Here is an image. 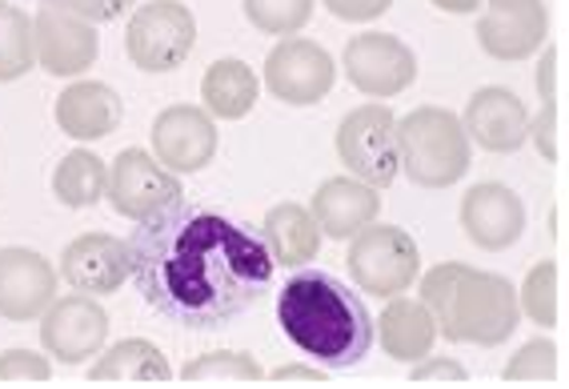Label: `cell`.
Returning a JSON list of instances; mask_svg holds the SVG:
<instances>
[{"label":"cell","instance_id":"27","mask_svg":"<svg viewBox=\"0 0 569 389\" xmlns=\"http://www.w3.org/2000/svg\"><path fill=\"white\" fill-rule=\"evenodd\" d=\"M518 309L541 329L558 326V261H553V257L538 261V266L526 273V281H521V289H518Z\"/></svg>","mask_w":569,"mask_h":389},{"label":"cell","instance_id":"9","mask_svg":"<svg viewBox=\"0 0 569 389\" xmlns=\"http://www.w3.org/2000/svg\"><path fill=\"white\" fill-rule=\"evenodd\" d=\"M333 81L337 61L306 37H281V44H273V52L264 57V89L293 109L326 101Z\"/></svg>","mask_w":569,"mask_h":389},{"label":"cell","instance_id":"12","mask_svg":"<svg viewBox=\"0 0 569 389\" xmlns=\"http://www.w3.org/2000/svg\"><path fill=\"white\" fill-rule=\"evenodd\" d=\"M546 0H486V17L478 24V44L493 61L518 64L529 61L546 44Z\"/></svg>","mask_w":569,"mask_h":389},{"label":"cell","instance_id":"18","mask_svg":"<svg viewBox=\"0 0 569 389\" xmlns=\"http://www.w3.org/2000/svg\"><path fill=\"white\" fill-rule=\"evenodd\" d=\"M466 133L473 144H481L486 153H518L529 141V109L513 89L501 84H486L469 97L466 104Z\"/></svg>","mask_w":569,"mask_h":389},{"label":"cell","instance_id":"3","mask_svg":"<svg viewBox=\"0 0 569 389\" xmlns=\"http://www.w3.org/2000/svg\"><path fill=\"white\" fill-rule=\"evenodd\" d=\"M421 301L438 321V333L458 346H501L521 326L518 289L501 273L466 261H446L421 277Z\"/></svg>","mask_w":569,"mask_h":389},{"label":"cell","instance_id":"13","mask_svg":"<svg viewBox=\"0 0 569 389\" xmlns=\"http://www.w3.org/2000/svg\"><path fill=\"white\" fill-rule=\"evenodd\" d=\"M32 52L49 77H81L84 69L97 64L101 32L72 12L41 4V12L32 17Z\"/></svg>","mask_w":569,"mask_h":389},{"label":"cell","instance_id":"28","mask_svg":"<svg viewBox=\"0 0 569 389\" xmlns=\"http://www.w3.org/2000/svg\"><path fill=\"white\" fill-rule=\"evenodd\" d=\"M317 0H241L244 21L269 37H293L309 24Z\"/></svg>","mask_w":569,"mask_h":389},{"label":"cell","instance_id":"10","mask_svg":"<svg viewBox=\"0 0 569 389\" xmlns=\"http://www.w3.org/2000/svg\"><path fill=\"white\" fill-rule=\"evenodd\" d=\"M346 77L361 97H401L417 81V57L406 41H397L389 32H357L346 44Z\"/></svg>","mask_w":569,"mask_h":389},{"label":"cell","instance_id":"7","mask_svg":"<svg viewBox=\"0 0 569 389\" xmlns=\"http://www.w3.org/2000/svg\"><path fill=\"white\" fill-rule=\"evenodd\" d=\"M337 157L349 169V177L373 184V189H389L397 181V173H401L393 109L381 101H369L341 117V124H337Z\"/></svg>","mask_w":569,"mask_h":389},{"label":"cell","instance_id":"24","mask_svg":"<svg viewBox=\"0 0 569 389\" xmlns=\"http://www.w3.org/2000/svg\"><path fill=\"white\" fill-rule=\"evenodd\" d=\"M173 366L144 338H124L101 349V358L89 366V381H169Z\"/></svg>","mask_w":569,"mask_h":389},{"label":"cell","instance_id":"35","mask_svg":"<svg viewBox=\"0 0 569 389\" xmlns=\"http://www.w3.org/2000/svg\"><path fill=\"white\" fill-rule=\"evenodd\" d=\"M469 373H466V366L461 361H453V358H421V361H413V369H409V381H466Z\"/></svg>","mask_w":569,"mask_h":389},{"label":"cell","instance_id":"11","mask_svg":"<svg viewBox=\"0 0 569 389\" xmlns=\"http://www.w3.org/2000/svg\"><path fill=\"white\" fill-rule=\"evenodd\" d=\"M109 341V313L89 293L57 298L41 313V346L61 366H84Z\"/></svg>","mask_w":569,"mask_h":389},{"label":"cell","instance_id":"33","mask_svg":"<svg viewBox=\"0 0 569 389\" xmlns=\"http://www.w3.org/2000/svg\"><path fill=\"white\" fill-rule=\"evenodd\" d=\"M41 4L72 12V17H81V21H89V24H109L129 12L132 0H41Z\"/></svg>","mask_w":569,"mask_h":389},{"label":"cell","instance_id":"23","mask_svg":"<svg viewBox=\"0 0 569 389\" xmlns=\"http://www.w3.org/2000/svg\"><path fill=\"white\" fill-rule=\"evenodd\" d=\"M257 89H261V84H257V72L244 61H237V57L213 61L201 77L204 113L217 117V121H241V117L253 113Z\"/></svg>","mask_w":569,"mask_h":389},{"label":"cell","instance_id":"34","mask_svg":"<svg viewBox=\"0 0 569 389\" xmlns=\"http://www.w3.org/2000/svg\"><path fill=\"white\" fill-rule=\"evenodd\" d=\"M321 4L333 12L337 21H349V24L377 21V17H386L393 9V0H321Z\"/></svg>","mask_w":569,"mask_h":389},{"label":"cell","instance_id":"20","mask_svg":"<svg viewBox=\"0 0 569 389\" xmlns=\"http://www.w3.org/2000/svg\"><path fill=\"white\" fill-rule=\"evenodd\" d=\"M52 117L61 124V133L72 141H101V137L117 133V124L124 117V104L112 84L101 81H77L57 97Z\"/></svg>","mask_w":569,"mask_h":389},{"label":"cell","instance_id":"38","mask_svg":"<svg viewBox=\"0 0 569 389\" xmlns=\"http://www.w3.org/2000/svg\"><path fill=\"white\" fill-rule=\"evenodd\" d=\"M429 4L441 12H458V17H466V12H478L486 0H429Z\"/></svg>","mask_w":569,"mask_h":389},{"label":"cell","instance_id":"36","mask_svg":"<svg viewBox=\"0 0 569 389\" xmlns=\"http://www.w3.org/2000/svg\"><path fill=\"white\" fill-rule=\"evenodd\" d=\"M538 97L541 104L558 101V49H546V57L538 64Z\"/></svg>","mask_w":569,"mask_h":389},{"label":"cell","instance_id":"2","mask_svg":"<svg viewBox=\"0 0 569 389\" xmlns=\"http://www.w3.org/2000/svg\"><path fill=\"white\" fill-rule=\"evenodd\" d=\"M277 326L306 358L329 373L353 369L373 349L366 301L326 269H297L277 293Z\"/></svg>","mask_w":569,"mask_h":389},{"label":"cell","instance_id":"17","mask_svg":"<svg viewBox=\"0 0 569 389\" xmlns=\"http://www.w3.org/2000/svg\"><path fill=\"white\" fill-rule=\"evenodd\" d=\"M64 286L89 298H109L129 281V246L112 233H84L64 246L61 269Z\"/></svg>","mask_w":569,"mask_h":389},{"label":"cell","instance_id":"15","mask_svg":"<svg viewBox=\"0 0 569 389\" xmlns=\"http://www.w3.org/2000/svg\"><path fill=\"white\" fill-rule=\"evenodd\" d=\"M57 301V269L37 249H0V321H41Z\"/></svg>","mask_w":569,"mask_h":389},{"label":"cell","instance_id":"14","mask_svg":"<svg viewBox=\"0 0 569 389\" xmlns=\"http://www.w3.org/2000/svg\"><path fill=\"white\" fill-rule=\"evenodd\" d=\"M461 229L486 253H506L526 233V201L501 181L473 184L461 197Z\"/></svg>","mask_w":569,"mask_h":389},{"label":"cell","instance_id":"22","mask_svg":"<svg viewBox=\"0 0 569 389\" xmlns=\"http://www.w3.org/2000/svg\"><path fill=\"white\" fill-rule=\"evenodd\" d=\"M261 241L273 257V266L281 269H301L321 253V229H317L313 213L297 201H281L264 213Z\"/></svg>","mask_w":569,"mask_h":389},{"label":"cell","instance_id":"30","mask_svg":"<svg viewBox=\"0 0 569 389\" xmlns=\"http://www.w3.org/2000/svg\"><path fill=\"white\" fill-rule=\"evenodd\" d=\"M506 381H553L558 378V346L546 338H533L506 361L501 369Z\"/></svg>","mask_w":569,"mask_h":389},{"label":"cell","instance_id":"32","mask_svg":"<svg viewBox=\"0 0 569 389\" xmlns=\"http://www.w3.org/2000/svg\"><path fill=\"white\" fill-rule=\"evenodd\" d=\"M558 101H546L541 104L538 117H529V137L538 144V153L546 157V164H558L561 161V141H558Z\"/></svg>","mask_w":569,"mask_h":389},{"label":"cell","instance_id":"21","mask_svg":"<svg viewBox=\"0 0 569 389\" xmlns=\"http://www.w3.org/2000/svg\"><path fill=\"white\" fill-rule=\"evenodd\" d=\"M373 338H381V346H386V353L393 361L413 366V361L433 353L438 321H433V313H429L421 298L413 301V298H401V293H397V298H389L386 313L377 318Z\"/></svg>","mask_w":569,"mask_h":389},{"label":"cell","instance_id":"6","mask_svg":"<svg viewBox=\"0 0 569 389\" xmlns=\"http://www.w3.org/2000/svg\"><path fill=\"white\" fill-rule=\"evenodd\" d=\"M197 49V17L181 0H144L129 17L124 52L141 72H173Z\"/></svg>","mask_w":569,"mask_h":389},{"label":"cell","instance_id":"16","mask_svg":"<svg viewBox=\"0 0 569 389\" xmlns=\"http://www.w3.org/2000/svg\"><path fill=\"white\" fill-rule=\"evenodd\" d=\"M153 157L169 173H201L217 157V124L197 104H169L153 121Z\"/></svg>","mask_w":569,"mask_h":389},{"label":"cell","instance_id":"31","mask_svg":"<svg viewBox=\"0 0 569 389\" xmlns=\"http://www.w3.org/2000/svg\"><path fill=\"white\" fill-rule=\"evenodd\" d=\"M52 366L44 353H32V349H9L0 353V381H49Z\"/></svg>","mask_w":569,"mask_h":389},{"label":"cell","instance_id":"37","mask_svg":"<svg viewBox=\"0 0 569 389\" xmlns=\"http://www.w3.org/2000/svg\"><path fill=\"white\" fill-rule=\"evenodd\" d=\"M326 373H329V369H321L317 361H313V366L289 361V366H277L273 373H269V378H273V381H321V386H326Z\"/></svg>","mask_w":569,"mask_h":389},{"label":"cell","instance_id":"4","mask_svg":"<svg viewBox=\"0 0 569 389\" xmlns=\"http://www.w3.org/2000/svg\"><path fill=\"white\" fill-rule=\"evenodd\" d=\"M473 141L461 117L441 104H421L413 113L397 117V164L417 189H449L469 173Z\"/></svg>","mask_w":569,"mask_h":389},{"label":"cell","instance_id":"26","mask_svg":"<svg viewBox=\"0 0 569 389\" xmlns=\"http://www.w3.org/2000/svg\"><path fill=\"white\" fill-rule=\"evenodd\" d=\"M37 52H32V17L17 4L0 0V84L21 81L32 72Z\"/></svg>","mask_w":569,"mask_h":389},{"label":"cell","instance_id":"29","mask_svg":"<svg viewBox=\"0 0 569 389\" xmlns=\"http://www.w3.org/2000/svg\"><path fill=\"white\" fill-rule=\"evenodd\" d=\"M184 381H261L264 369L257 358L241 353V349H217V353H201V358L181 366Z\"/></svg>","mask_w":569,"mask_h":389},{"label":"cell","instance_id":"19","mask_svg":"<svg viewBox=\"0 0 569 389\" xmlns=\"http://www.w3.org/2000/svg\"><path fill=\"white\" fill-rule=\"evenodd\" d=\"M309 213H313L321 237L349 241L357 229L377 221V213H381V189L357 181V177H329V181L317 184Z\"/></svg>","mask_w":569,"mask_h":389},{"label":"cell","instance_id":"8","mask_svg":"<svg viewBox=\"0 0 569 389\" xmlns=\"http://www.w3.org/2000/svg\"><path fill=\"white\" fill-rule=\"evenodd\" d=\"M181 193L184 189H181V181H177V173H169L153 153L124 149V153L112 157L104 197H109V206L121 217H129V221H149V217H157L161 209L177 206Z\"/></svg>","mask_w":569,"mask_h":389},{"label":"cell","instance_id":"1","mask_svg":"<svg viewBox=\"0 0 569 389\" xmlns=\"http://www.w3.org/2000/svg\"><path fill=\"white\" fill-rule=\"evenodd\" d=\"M129 277L153 313L184 329H224L273 286V257L264 241L217 209L177 206L137 221Z\"/></svg>","mask_w":569,"mask_h":389},{"label":"cell","instance_id":"5","mask_svg":"<svg viewBox=\"0 0 569 389\" xmlns=\"http://www.w3.org/2000/svg\"><path fill=\"white\" fill-rule=\"evenodd\" d=\"M346 266L357 289H366L373 298H397V293L413 289L417 273H421V249L406 229L369 221L366 229L349 237Z\"/></svg>","mask_w":569,"mask_h":389},{"label":"cell","instance_id":"25","mask_svg":"<svg viewBox=\"0 0 569 389\" xmlns=\"http://www.w3.org/2000/svg\"><path fill=\"white\" fill-rule=\"evenodd\" d=\"M104 184H109V164L97 153H89V149H72L52 169V197L64 209L97 206L104 197Z\"/></svg>","mask_w":569,"mask_h":389}]
</instances>
